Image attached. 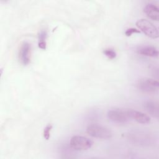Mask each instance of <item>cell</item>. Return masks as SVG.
Returning a JSON list of instances; mask_svg holds the SVG:
<instances>
[{
  "label": "cell",
  "instance_id": "14",
  "mask_svg": "<svg viewBox=\"0 0 159 159\" xmlns=\"http://www.w3.org/2000/svg\"><path fill=\"white\" fill-rule=\"evenodd\" d=\"M47 31L46 30H42L40 32L39 35V42H46V38H47Z\"/></svg>",
  "mask_w": 159,
  "mask_h": 159
},
{
  "label": "cell",
  "instance_id": "13",
  "mask_svg": "<svg viewBox=\"0 0 159 159\" xmlns=\"http://www.w3.org/2000/svg\"><path fill=\"white\" fill-rule=\"evenodd\" d=\"M52 129V125L51 124H48L43 129V137L46 140H48L50 137V132Z\"/></svg>",
  "mask_w": 159,
  "mask_h": 159
},
{
  "label": "cell",
  "instance_id": "5",
  "mask_svg": "<svg viewBox=\"0 0 159 159\" xmlns=\"http://www.w3.org/2000/svg\"><path fill=\"white\" fill-rule=\"evenodd\" d=\"M93 144V142L91 140L86 137L80 135L72 137L70 142V147L76 151L86 150L90 148Z\"/></svg>",
  "mask_w": 159,
  "mask_h": 159
},
{
  "label": "cell",
  "instance_id": "12",
  "mask_svg": "<svg viewBox=\"0 0 159 159\" xmlns=\"http://www.w3.org/2000/svg\"><path fill=\"white\" fill-rule=\"evenodd\" d=\"M104 54L109 59H114L116 57V52L111 48H106L103 51Z\"/></svg>",
  "mask_w": 159,
  "mask_h": 159
},
{
  "label": "cell",
  "instance_id": "7",
  "mask_svg": "<svg viewBox=\"0 0 159 159\" xmlns=\"http://www.w3.org/2000/svg\"><path fill=\"white\" fill-rule=\"evenodd\" d=\"M130 119H133L140 124H148L150 122V117L146 114L134 109H127Z\"/></svg>",
  "mask_w": 159,
  "mask_h": 159
},
{
  "label": "cell",
  "instance_id": "2",
  "mask_svg": "<svg viewBox=\"0 0 159 159\" xmlns=\"http://www.w3.org/2000/svg\"><path fill=\"white\" fill-rule=\"evenodd\" d=\"M87 134L94 138L102 139H109L112 136V131L102 125L98 124H91L86 128Z\"/></svg>",
  "mask_w": 159,
  "mask_h": 159
},
{
  "label": "cell",
  "instance_id": "15",
  "mask_svg": "<svg viewBox=\"0 0 159 159\" xmlns=\"http://www.w3.org/2000/svg\"><path fill=\"white\" fill-rule=\"evenodd\" d=\"M134 33H140V30L135 28H129V29H127L125 32V35L128 37L130 36Z\"/></svg>",
  "mask_w": 159,
  "mask_h": 159
},
{
  "label": "cell",
  "instance_id": "16",
  "mask_svg": "<svg viewBox=\"0 0 159 159\" xmlns=\"http://www.w3.org/2000/svg\"><path fill=\"white\" fill-rule=\"evenodd\" d=\"M39 47L41 49L45 50L46 48V42H39Z\"/></svg>",
  "mask_w": 159,
  "mask_h": 159
},
{
  "label": "cell",
  "instance_id": "10",
  "mask_svg": "<svg viewBox=\"0 0 159 159\" xmlns=\"http://www.w3.org/2000/svg\"><path fill=\"white\" fill-rule=\"evenodd\" d=\"M137 53L142 55L157 57L158 55V51L157 48L153 46H143L137 49Z\"/></svg>",
  "mask_w": 159,
  "mask_h": 159
},
{
  "label": "cell",
  "instance_id": "9",
  "mask_svg": "<svg viewBox=\"0 0 159 159\" xmlns=\"http://www.w3.org/2000/svg\"><path fill=\"white\" fill-rule=\"evenodd\" d=\"M158 10V7L153 3L147 4L143 8V11L147 16L155 21H158L159 19Z\"/></svg>",
  "mask_w": 159,
  "mask_h": 159
},
{
  "label": "cell",
  "instance_id": "6",
  "mask_svg": "<svg viewBox=\"0 0 159 159\" xmlns=\"http://www.w3.org/2000/svg\"><path fill=\"white\" fill-rule=\"evenodd\" d=\"M107 116L110 120L119 124H125L130 120L127 111L120 109L109 110L107 113Z\"/></svg>",
  "mask_w": 159,
  "mask_h": 159
},
{
  "label": "cell",
  "instance_id": "4",
  "mask_svg": "<svg viewBox=\"0 0 159 159\" xmlns=\"http://www.w3.org/2000/svg\"><path fill=\"white\" fill-rule=\"evenodd\" d=\"M136 25L147 36L152 39H157L158 37L157 28L148 20L145 19H139L136 22Z\"/></svg>",
  "mask_w": 159,
  "mask_h": 159
},
{
  "label": "cell",
  "instance_id": "3",
  "mask_svg": "<svg viewBox=\"0 0 159 159\" xmlns=\"http://www.w3.org/2000/svg\"><path fill=\"white\" fill-rule=\"evenodd\" d=\"M136 86L137 89L142 92L146 93H154L158 90L159 83L155 80L145 78L140 79L137 81Z\"/></svg>",
  "mask_w": 159,
  "mask_h": 159
},
{
  "label": "cell",
  "instance_id": "1",
  "mask_svg": "<svg viewBox=\"0 0 159 159\" xmlns=\"http://www.w3.org/2000/svg\"><path fill=\"white\" fill-rule=\"evenodd\" d=\"M125 137L134 145L143 147L153 146L157 142L156 135L153 133L147 130H132L128 132Z\"/></svg>",
  "mask_w": 159,
  "mask_h": 159
},
{
  "label": "cell",
  "instance_id": "11",
  "mask_svg": "<svg viewBox=\"0 0 159 159\" xmlns=\"http://www.w3.org/2000/svg\"><path fill=\"white\" fill-rule=\"evenodd\" d=\"M144 107L152 116L158 117V104L157 102L153 101H147L144 104Z\"/></svg>",
  "mask_w": 159,
  "mask_h": 159
},
{
  "label": "cell",
  "instance_id": "8",
  "mask_svg": "<svg viewBox=\"0 0 159 159\" xmlns=\"http://www.w3.org/2000/svg\"><path fill=\"white\" fill-rule=\"evenodd\" d=\"M30 45L26 42L22 43L19 50V59L24 65H27L30 62Z\"/></svg>",
  "mask_w": 159,
  "mask_h": 159
}]
</instances>
